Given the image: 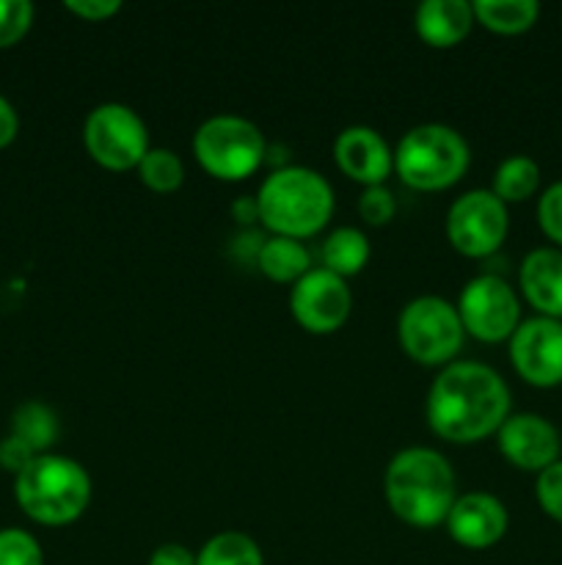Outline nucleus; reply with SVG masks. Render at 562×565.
<instances>
[{
	"label": "nucleus",
	"mask_w": 562,
	"mask_h": 565,
	"mask_svg": "<svg viewBox=\"0 0 562 565\" xmlns=\"http://www.w3.org/2000/svg\"><path fill=\"white\" fill-rule=\"evenodd\" d=\"M510 408V386L483 362H450L428 392L430 430L455 445L496 436Z\"/></svg>",
	"instance_id": "f257e3e1"
},
{
	"label": "nucleus",
	"mask_w": 562,
	"mask_h": 565,
	"mask_svg": "<svg viewBox=\"0 0 562 565\" xmlns=\"http://www.w3.org/2000/svg\"><path fill=\"white\" fill-rule=\"evenodd\" d=\"M383 497L389 511L411 527L430 530L446 522L457 500L452 463L430 447H406L383 472Z\"/></svg>",
	"instance_id": "f03ea898"
},
{
	"label": "nucleus",
	"mask_w": 562,
	"mask_h": 565,
	"mask_svg": "<svg viewBox=\"0 0 562 565\" xmlns=\"http://www.w3.org/2000/svg\"><path fill=\"white\" fill-rule=\"evenodd\" d=\"M259 221L273 235L312 237L334 215V188L320 171L306 166H281L270 171L257 193Z\"/></svg>",
	"instance_id": "7ed1b4c3"
},
{
	"label": "nucleus",
	"mask_w": 562,
	"mask_h": 565,
	"mask_svg": "<svg viewBox=\"0 0 562 565\" xmlns=\"http://www.w3.org/2000/svg\"><path fill=\"white\" fill-rule=\"evenodd\" d=\"M14 497L33 522L61 527L86 513L91 502V478L75 458L42 452L17 475Z\"/></svg>",
	"instance_id": "20e7f679"
},
{
	"label": "nucleus",
	"mask_w": 562,
	"mask_h": 565,
	"mask_svg": "<svg viewBox=\"0 0 562 565\" xmlns=\"http://www.w3.org/2000/svg\"><path fill=\"white\" fill-rule=\"evenodd\" d=\"M472 149L461 130L424 121L402 132L395 147V171L417 191H444L466 174Z\"/></svg>",
	"instance_id": "39448f33"
},
{
	"label": "nucleus",
	"mask_w": 562,
	"mask_h": 565,
	"mask_svg": "<svg viewBox=\"0 0 562 565\" xmlns=\"http://www.w3.org/2000/svg\"><path fill=\"white\" fill-rule=\"evenodd\" d=\"M193 154L207 174L237 182L251 177L268 154L264 132L237 114H215L193 132Z\"/></svg>",
	"instance_id": "423d86ee"
},
{
	"label": "nucleus",
	"mask_w": 562,
	"mask_h": 565,
	"mask_svg": "<svg viewBox=\"0 0 562 565\" xmlns=\"http://www.w3.org/2000/svg\"><path fill=\"white\" fill-rule=\"evenodd\" d=\"M397 337L408 359L428 367H435V364L446 367L455 362L466 331H463L455 303L441 296H419L400 309Z\"/></svg>",
	"instance_id": "0eeeda50"
},
{
	"label": "nucleus",
	"mask_w": 562,
	"mask_h": 565,
	"mask_svg": "<svg viewBox=\"0 0 562 565\" xmlns=\"http://www.w3.org/2000/svg\"><path fill=\"white\" fill-rule=\"evenodd\" d=\"M83 143L102 169L127 171L149 152V127L125 103H99L83 121Z\"/></svg>",
	"instance_id": "6e6552de"
},
{
	"label": "nucleus",
	"mask_w": 562,
	"mask_h": 565,
	"mask_svg": "<svg viewBox=\"0 0 562 565\" xmlns=\"http://www.w3.org/2000/svg\"><path fill=\"white\" fill-rule=\"evenodd\" d=\"M507 230H510L507 204L490 188L461 193L446 210V241L463 257H490L505 243Z\"/></svg>",
	"instance_id": "1a4fd4ad"
},
{
	"label": "nucleus",
	"mask_w": 562,
	"mask_h": 565,
	"mask_svg": "<svg viewBox=\"0 0 562 565\" xmlns=\"http://www.w3.org/2000/svg\"><path fill=\"white\" fill-rule=\"evenodd\" d=\"M455 307L463 331L479 342L510 340L521 323V298L516 287L496 274H479L468 279Z\"/></svg>",
	"instance_id": "9d476101"
},
{
	"label": "nucleus",
	"mask_w": 562,
	"mask_h": 565,
	"mask_svg": "<svg viewBox=\"0 0 562 565\" xmlns=\"http://www.w3.org/2000/svg\"><path fill=\"white\" fill-rule=\"evenodd\" d=\"M353 292L347 279L331 274L323 265L303 274L290 290V312L301 329L312 334H331L350 318Z\"/></svg>",
	"instance_id": "9b49d317"
},
{
	"label": "nucleus",
	"mask_w": 562,
	"mask_h": 565,
	"mask_svg": "<svg viewBox=\"0 0 562 565\" xmlns=\"http://www.w3.org/2000/svg\"><path fill=\"white\" fill-rule=\"evenodd\" d=\"M507 342L512 370L527 384L540 390L562 384V320L534 315L521 320Z\"/></svg>",
	"instance_id": "f8f14e48"
},
{
	"label": "nucleus",
	"mask_w": 562,
	"mask_h": 565,
	"mask_svg": "<svg viewBox=\"0 0 562 565\" xmlns=\"http://www.w3.org/2000/svg\"><path fill=\"white\" fill-rule=\"evenodd\" d=\"M496 445L499 452L523 472L540 475L545 467L560 461L562 439L560 430L551 419L534 412H518L501 423L496 430Z\"/></svg>",
	"instance_id": "ddd939ff"
},
{
	"label": "nucleus",
	"mask_w": 562,
	"mask_h": 565,
	"mask_svg": "<svg viewBox=\"0 0 562 565\" xmlns=\"http://www.w3.org/2000/svg\"><path fill=\"white\" fill-rule=\"evenodd\" d=\"M444 524L455 544L466 550H490L505 539L510 527V513L499 497L488 491H468L457 497Z\"/></svg>",
	"instance_id": "4468645a"
},
{
	"label": "nucleus",
	"mask_w": 562,
	"mask_h": 565,
	"mask_svg": "<svg viewBox=\"0 0 562 565\" xmlns=\"http://www.w3.org/2000/svg\"><path fill=\"white\" fill-rule=\"evenodd\" d=\"M334 160L350 180L369 185H386L395 171V149L369 125H350L336 136Z\"/></svg>",
	"instance_id": "2eb2a0df"
},
{
	"label": "nucleus",
	"mask_w": 562,
	"mask_h": 565,
	"mask_svg": "<svg viewBox=\"0 0 562 565\" xmlns=\"http://www.w3.org/2000/svg\"><path fill=\"white\" fill-rule=\"evenodd\" d=\"M518 287L534 312L562 320V248H532L518 268Z\"/></svg>",
	"instance_id": "dca6fc26"
},
{
	"label": "nucleus",
	"mask_w": 562,
	"mask_h": 565,
	"mask_svg": "<svg viewBox=\"0 0 562 565\" xmlns=\"http://www.w3.org/2000/svg\"><path fill=\"white\" fill-rule=\"evenodd\" d=\"M472 0H422L413 11L417 36L430 47H455L474 25Z\"/></svg>",
	"instance_id": "f3484780"
},
{
	"label": "nucleus",
	"mask_w": 562,
	"mask_h": 565,
	"mask_svg": "<svg viewBox=\"0 0 562 565\" xmlns=\"http://www.w3.org/2000/svg\"><path fill=\"white\" fill-rule=\"evenodd\" d=\"M257 265L270 281L279 285H295L303 274L312 270V254L295 237L270 235L259 243Z\"/></svg>",
	"instance_id": "a211bd4d"
},
{
	"label": "nucleus",
	"mask_w": 562,
	"mask_h": 565,
	"mask_svg": "<svg viewBox=\"0 0 562 565\" xmlns=\"http://www.w3.org/2000/svg\"><path fill=\"white\" fill-rule=\"evenodd\" d=\"M369 254H372L369 237L358 226H336L325 235L323 248H320L323 268L342 276V279L361 274L364 265L369 263Z\"/></svg>",
	"instance_id": "6ab92c4d"
},
{
	"label": "nucleus",
	"mask_w": 562,
	"mask_h": 565,
	"mask_svg": "<svg viewBox=\"0 0 562 565\" xmlns=\"http://www.w3.org/2000/svg\"><path fill=\"white\" fill-rule=\"evenodd\" d=\"M472 6L479 25L505 36L529 31L540 17L538 0H472Z\"/></svg>",
	"instance_id": "aec40b11"
},
{
	"label": "nucleus",
	"mask_w": 562,
	"mask_h": 565,
	"mask_svg": "<svg viewBox=\"0 0 562 565\" xmlns=\"http://www.w3.org/2000/svg\"><path fill=\"white\" fill-rule=\"evenodd\" d=\"M540 188V166L529 154H507L494 171L490 191L505 204L527 202Z\"/></svg>",
	"instance_id": "412c9836"
},
{
	"label": "nucleus",
	"mask_w": 562,
	"mask_h": 565,
	"mask_svg": "<svg viewBox=\"0 0 562 565\" xmlns=\"http://www.w3.org/2000/svg\"><path fill=\"white\" fill-rule=\"evenodd\" d=\"M11 436L22 439L36 456H42L58 439V417L47 403L28 401L11 417Z\"/></svg>",
	"instance_id": "4be33fe9"
},
{
	"label": "nucleus",
	"mask_w": 562,
	"mask_h": 565,
	"mask_svg": "<svg viewBox=\"0 0 562 565\" xmlns=\"http://www.w3.org/2000/svg\"><path fill=\"white\" fill-rule=\"evenodd\" d=\"M196 565H264V557L251 535L224 530L196 552Z\"/></svg>",
	"instance_id": "5701e85b"
},
{
	"label": "nucleus",
	"mask_w": 562,
	"mask_h": 565,
	"mask_svg": "<svg viewBox=\"0 0 562 565\" xmlns=\"http://www.w3.org/2000/svg\"><path fill=\"white\" fill-rule=\"evenodd\" d=\"M136 169L143 185L154 193L176 191L182 180H185V163H182V158L174 149L165 147H149V152L143 154Z\"/></svg>",
	"instance_id": "b1692460"
},
{
	"label": "nucleus",
	"mask_w": 562,
	"mask_h": 565,
	"mask_svg": "<svg viewBox=\"0 0 562 565\" xmlns=\"http://www.w3.org/2000/svg\"><path fill=\"white\" fill-rule=\"evenodd\" d=\"M0 565H44V552L28 530H0Z\"/></svg>",
	"instance_id": "393cba45"
},
{
	"label": "nucleus",
	"mask_w": 562,
	"mask_h": 565,
	"mask_svg": "<svg viewBox=\"0 0 562 565\" xmlns=\"http://www.w3.org/2000/svg\"><path fill=\"white\" fill-rule=\"evenodd\" d=\"M33 22L31 0H0V50L20 42Z\"/></svg>",
	"instance_id": "a878e982"
},
{
	"label": "nucleus",
	"mask_w": 562,
	"mask_h": 565,
	"mask_svg": "<svg viewBox=\"0 0 562 565\" xmlns=\"http://www.w3.org/2000/svg\"><path fill=\"white\" fill-rule=\"evenodd\" d=\"M397 213L395 193L386 185H369L364 188L361 196H358V215H361L364 224L369 226H386Z\"/></svg>",
	"instance_id": "bb28decb"
},
{
	"label": "nucleus",
	"mask_w": 562,
	"mask_h": 565,
	"mask_svg": "<svg viewBox=\"0 0 562 565\" xmlns=\"http://www.w3.org/2000/svg\"><path fill=\"white\" fill-rule=\"evenodd\" d=\"M534 500H538L540 511L545 516L562 524V458L538 475V480H534Z\"/></svg>",
	"instance_id": "cd10ccee"
},
{
	"label": "nucleus",
	"mask_w": 562,
	"mask_h": 565,
	"mask_svg": "<svg viewBox=\"0 0 562 565\" xmlns=\"http://www.w3.org/2000/svg\"><path fill=\"white\" fill-rule=\"evenodd\" d=\"M538 224L543 235L562 248V180L551 182L538 199Z\"/></svg>",
	"instance_id": "c85d7f7f"
},
{
	"label": "nucleus",
	"mask_w": 562,
	"mask_h": 565,
	"mask_svg": "<svg viewBox=\"0 0 562 565\" xmlns=\"http://www.w3.org/2000/svg\"><path fill=\"white\" fill-rule=\"evenodd\" d=\"M33 458H36V452H33L25 441L17 439V436L9 434L3 441H0V467L9 469V472L20 475Z\"/></svg>",
	"instance_id": "c756f323"
},
{
	"label": "nucleus",
	"mask_w": 562,
	"mask_h": 565,
	"mask_svg": "<svg viewBox=\"0 0 562 565\" xmlns=\"http://www.w3.org/2000/svg\"><path fill=\"white\" fill-rule=\"evenodd\" d=\"M66 9L88 22H105L119 14L121 0H66Z\"/></svg>",
	"instance_id": "7c9ffc66"
},
{
	"label": "nucleus",
	"mask_w": 562,
	"mask_h": 565,
	"mask_svg": "<svg viewBox=\"0 0 562 565\" xmlns=\"http://www.w3.org/2000/svg\"><path fill=\"white\" fill-rule=\"evenodd\" d=\"M149 565H196V555L185 544H160L149 555Z\"/></svg>",
	"instance_id": "2f4dec72"
},
{
	"label": "nucleus",
	"mask_w": 562,
	"mask_h": 565,
	"mask_svg": "<svg viewBox=\"0 0 562 565\" xmlns=\"http://www.w3.org/2000/svg\"><path fill=\"white\" fill-rule=\"evenodd\" d=\"M17 130H20V116H17L14 105L0 94V149L14 141Z\"/></svg>",
	"instance_id": "473e14b6"
},
{
	"label": "nucleus",
	"mask_w": 562,
	"mask_h": 565,
	"mask_svg": "<svg viewBox=\"0 0 562 565\" xmlns=\"http://www.w3.org/2000/svg\"><path fill=\"white\" fill-rule=\"evenodd\" d=\"M231 215H235L237 224H253L259 221V207L257 196H240L235 204H231Z\"/></svg>",
	"instance_id": "72a5a7b5"
}]
</instances>
